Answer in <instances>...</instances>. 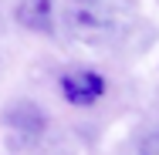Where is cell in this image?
<instances>
[{"instance_id":"obj_1","label":"cell","mask_w":159,"mask_h":155,"mask_svg":"<svg viewBox=\"0 0 159 155\" xmlns=\"http://www.w3.org/2000/svg\"><path fill=\"white\" fill-rule=\"evenodd\" d=\"M58 91L75 108H92L108 94V81L95 67H71V71H64L58 78Z\"/></svg>"},{"instance_id":"obj_2","label":"cell","mask_w":159,"mask_h":155,"mask_svg":"<svg viewBox=\"0 0 159 155\" xmlns=\"http://www.w3.org/2000/svg\"><path fill=\"white\" fill-rule=\"evenodd\" d=\"M3 125L17 135V145H37L41 135L48 131V115H44V108L37 101L20 98L3 111Z\"/></svg>"},{"instance_id":"obj_3","label":"cell","mask_w":159,"mask_h":155,"mask_svg":"<svg viewBox=\"0 0 159 155\" xmlns=\"http://www.w3.org/2000/svg\"><path fill=\"white\" fill-rule=\"evenodd\" d=\"M17 24L34 34H51L54 31V0H20L14 10Z\"/></svg>"},{"instance_id":"obj_4","label":"cell","mask_w":159,"mask_h":155,"mask_svg":"<svg viewBox=\"0 0 159 155\" xmlns=\"http://www.w3.org/2000/svg\"><path fill=\"white\" fill-rule=\"evenodd\" d=\"M139 155H159V131L146 135V138L139 142Z\"/></svg>"},{"instance_id":"obj_5","label":"cell","mask_w":159,"mask_h":155,"mask_svg":"<svg viewBox=\"0 0 159 155\" xmlns=\"http://www.w3.org/2000/svg\"><path fill=\"white\" fill-rule=\"evenodd\" d=\"M81 3H95V0H81Z\"/></svg>"}]
</instances>
